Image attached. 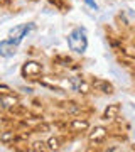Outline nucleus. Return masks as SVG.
Here are the masks:
<instances>
[{"label": "nucleus", "instance_id": "9d476101", "mask_svg": "<svg viewBox=\"0 0 135 152\" xmlns=\"http://www.w3.org/2000/svg\"><path fill=\"white\" fill-rule=\"evenodd\" d=\"M85 2H86L88 7H91V9H95V10L98 9V5H96V2H95V0H85Z\"/></svg>", "mask_w": 135, "mask_h": 152}, {"label": "nucleus", "instance_id": "6e6552de", "mask_svg": "<svg viewBox=\"0 0 135 152\" xmlns=\"http://www.w3.org/2000/svg\"><path fill=\"white\" fill-rule=\"evenodd\" d=\"M71 129L73 130H85V129H88V122L86 120H74L71 124Z\"/></svg>", "mask_w": 135, "mask_h": 152}, {"label": "nucleus", "instance_id": "f03ea898", "mask_svg": "<svg viewBox=\"0 0 135 152\" xmlns=\"http://www.w3.org/2000/svg\"><path fill=\"white\" fill-rule=\"evenodd\" d=\"M32 29H34V24H22V26H17V27L10 29V32H9L10 41L15 44V46H19V44L22 42V39L26 37Z\"/></svg>", "mask_w": 135, "mask_h": 152}, {"label": "nucleus", "instance_id": "f257e3e1", "mask_svg": "<svg viewBox=\"0 0 135 152\" xmlns=\"http://www.w3.org/2000/svg\"><path fill=\"white\" fill-rule=\"evenodd\" d=\"M68 46L71 51H74L78 54H83L88 48V37H86V31L83 27H76L73 29L68 36Z\"/></svg>", "mask_w": 135, "mask_h": 152}, {"label": "nucleus", "instance_id": "7ed1b4c3", "mask_svg": "<svg viewBox=\"0 0 135 152\" xmlns=\"http://www.w3.org/2000/svg\"><path fill=\"white\" fill-rule=\"evenodd\" d=\"M41 71H42L41 64L31 61V63H26V64H24V68H22V75L24 76H31V78H36V76L41 75Z\"/></svg>", "mask_w": 135, "mask_h": 152}, {"label": "nucleus", "instance_id": "9b49d317", "mask_svg": "<svg viewBox=\"0 0 135 152\" xmlns=\"http://www.w3.org/2000/svg\"><path fill=\"white\" fill-rule=\"evenodd\" d=\"M49 147H51V149H56V147H58V139H51V140H49Z\"/></svg>", "mask_w": 135, "mask_h": 152}, {"label": "nucleus", "instance_id": "39448f33", "mask_svg": "<svg viewBox=\"0 0 135 152\" xmlns=\"http://www.w3.org/2000/svg\"><path fill=\"white\" fill-rule=\"evenodd\" d=\"M105 137H107V130H105L103 127H96V129H93V132L90 134V140L95 142V144H100V142L105 140Z\"/></svg>", "mask_w": 135, "mask_h": 152}, {"label": "nucleus", "instance_id": "0eeeda50", "mask_svg": "<svg viewBox=\"0 0 135 152\" xmlns=\"http://www.w3.org/2000/svg\"><path fill=\"white\" fill-rule=\"evenodd\" d=\"M93 85H95V88L101 90L103 93H112V91H113V86H112V85H108V83H105V81H95Z\"/></svg>", "mask_w": 135, "mask_h": 152}, {"label": "nucleus", "instance_id": "20e7f679", "mask_svg": "<svg viewBox=\"0 0 135 152\" xmlns=\"http://www.w3.org/2000/svg\"><path fill=\"white\" fill-rule=\"evenodd\" d=\"M15 44L12 42L10 39H7V41H0V56H4V58H10V56L15 54Z\"/></svg>", "mask_w": 135, "mask_h": 152}, {"label": "nucleus", "instance_id": "423d86ee", "mask_svg": "<svg viewBox=\"0 0 135 152\" xmlns=\"http://www.w3.org/2000/svg\"><path fill=\"white\" fill-rule=\"evenodd\" d=\"M71 86H73L74 91H81V90H83V91H88V86L85 85V81H83L81 78H76V76L71 78Z\"/></svg>", "mask_w": 135, "mask_h": 152}, {"label": "nucleus", "instance_id": "1a4fd4ad", "mask_svg": "<svg viewBox=\"0 0 135 152\" xmlns=\"http://www.w3.org/2000/svg\"><path fill=\"white\" fill-rule=\"evenodd\" d=\"M117 112H118V107L115 105V107H112L110 110H107V112H105V117H113V115L117 113Z\"/></svg>", "mask_w": 135, "mask_h": 152}]
</instances>
